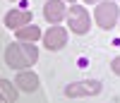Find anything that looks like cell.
<instances>
[{"label": "cell", "instance_id": "13", "mask_svg": "<svg viewBox=\"0 0 120 103\" xmlns=\"http://www.w3.org/2000/svg\"><path fill=\"white\" fill-rule=\"evenodd\" d=\"M65 3H70V5H77V3H79V0H65Z\"/></svg>", "mask_w": 120, "mask_h": 103}, {"label": "cell", "instance_id": "11", "mask_svg": "<svg viewBox=\"0 0 120 103\" xmlns=\"http://www.w3.org/2000/svg\"><path fill=\"white\" fill-rule=\"evenodd\" d=\"M111 72L115 77H120V55H115L113 60H111Z\"/></svg>", "mask_w": 120, "mask_h": 103}, {"label": "cell", "instance_id": "15", "mask_svg": "<svg viewBox=\"0 0 120 103\" xmlns=\"http://www.w3.org/2000/svg\"><path fill=\"white\" fill-rule=\"evenodd\" d=\"M0 103H3V101H0Z\"/></svg>", "mask_w": 120, "mask_h": 103}, {"label": "cell", "instance_id": "4", "mask_svg": "<svg viewBox=\"0 0 120 103\" xmlns=\"http://www.w3.org/2000/svg\"><path fill=\"white\" fill-rule=\"evenodd\" d=\"M101 89H103V84L98 79H77L65 86V96L67 98H91V96L101 94Z\"/></svg>", "mask_w": 120, "mask_h": 103}, {"label": "cell", "instance_id": "8", "mask_svg": "<svg viewBox=\"0 0 120 103\" xmlns=\"http://www.w3.org/2000/svg\"><path fill=\"white\" fill-rule=\"evenodd\" d=\"M41 86V79L34 70H19L17 77H15V89L17 91H24V94H34V91Z\"/></svg>", "mask_w": 120, "mask_h": 103}, {"label": "cell", "instance_id": "6", "mask_svg": "<svg viewBox=\"0 0 120 103\" xmlns=\"http://www.w3.org/2000/svg\"><path fill=\"white\" fill-rule=\"evenodd\" d=\"M65 15H67V3L65 0H46L43 3V19L51 26L65 22Z\"/></svg>", "mask_w": 120, "mask_h": 103}, {"label": "cell", "instance_id": "12", "mask_svg": "<svg viewBox=\"0 0 120 103\" xmlns=\"http://www.w3.org/2000/svg\"><path fill=\"white\" fill-rule=\"evenodd\" d=\"M82 3H84V7H86V5H96V3H101V0H82Z\"/></svg>", "mask_w": 120, "mask_h": 103}, {"label": "cell", "instance_id": "16", "mask_svg": "<svg viewBox=\"0 0 120 103\" xmlns=\"http://www.w3.org/2000/svg\"><path fill=\"white\" fill-rule=\"evenodd\" d=\"M115 3H118V0H115Z\"/></svg>", "mask_w": 120, "mask_h": 103}, {"label": "cell", "instance_id": "7", "mask_svg": "<svg viewBox=\"0 0 120 103\" xmlns=\"http://www.w3.org/2000/svg\"><path fill=\"white\" fill-rule=\"evenodd\" d=\"M3 22H5V26L10 29V31H17V29L31 24V22H34V15L29 12L26 7H15V10H10V12L5 15Z\"/></svg>", "mask_w": 120, "mask_h": 103}, {"label": "cell", "instance_id": "1", "mask_svg": "<svg viewBox=\"0 0 120 103\" xmlns=\"http://www.w3.org/2000/svg\"><path fill=\"white\" fill-rule=\"evenodd\" d=\"M38 60V46L36 43H22L15 41L5 48V63L10 70H31Z\"/></svg>", "mask_w": 120, "mask_h": 103}, {"label": "cell", "instance_id": "17", "mask_svg": "<svg viewBox=\"0 0 120 103\" xmlns=\"http://www.w3.org/2000/svg\"><path fill=\"white\" fill-rule=\"evenodd\" d=\"M12 3H15V0H12Z\"/></svg>", "mask_w": 120, "mask_h": 103}, {"label": "cell", "instance_id": "9", "mask_svg": "<svg viewBox=\"0 0 120 103\" xmlns=\"http://www.w3.org/2000/svg\"><path fill=\"white\" fill-rule=\"evenodd\" d=\"M41 34H43V29L31 22V24H26V26H22V29H17V31H15V38L22 41V43H36V41H41Z\"/></svg>", "mask_w": 120, "mask_h": 103}, {"label": "cell", "instance_id": "3", "mask_svg": "<svg viewBox=\"0 0 120 103\" xmlns=\"http://www.w3.org/2000/svg\"><path fill=\"white\" fill-rule=\"evenodd\" d=\"M67 31H72L75 36H84L89 34V29H91V15H89V10L82 5V3H77V5H70L67 7Z\"/></svg>", "mask_w": 120, "mask_h": 103}, {"label": "cell", "instance_id": "14", "mask_svg": "<svg viewBox=\"0 0 120 103\" xmlns=\"http://www.w3.org/2000/svg\"><path fill=\"white\" fill-rule=\"evenodd\" d=\"M118 26H120V22H118Z\"/></svg>", "mask_w": 120, "mask_h": 103}, {"label": "cell", "instance_id": "2", "mask_svg": "<svg viewBox=\"0 0 120 103\" xmlns=\"http://www.w3.org/2000/svg\"><path fill=\"white\" fill-rule=\"evenodd\" d=\"M94 22L98 29L103 31H111V29L118 26L120 22V7L115 0H101V3L94 5Z\"/></svg>", "mask_w": 120, "mask_h": 103}, {"label": "cell", "instance_id": "10", "mask_svg": "<svg viewBox=\"0 0 120 103\" xmlns=\"http://www.w3.org/2000/svg\"><path fill=\"white\" fill-rule=\"evenodd\" d=\"M17 98H19V91L15 89V84L10 79L0 77V101L3 103H17Z\"/></svg>", "mask_w": 120, "mask_h": 103}, {"label": "cell", "instance_id": "5", "mask_svg": "<svg viewBox=\"0 0 120 103\" xmlns=\"http://www.w3.org/2000/svg\"><path fill=\"white\" fill-rule=\"evenodd\" d=\"M67 38H70V31H67L65 26L55 24V26H48L46 31L41 34V43H43L46 50L55 53V50H63L67 46Z\"/></svg>", "mask_w": 120, "mask_h": 103}]
</instances>
